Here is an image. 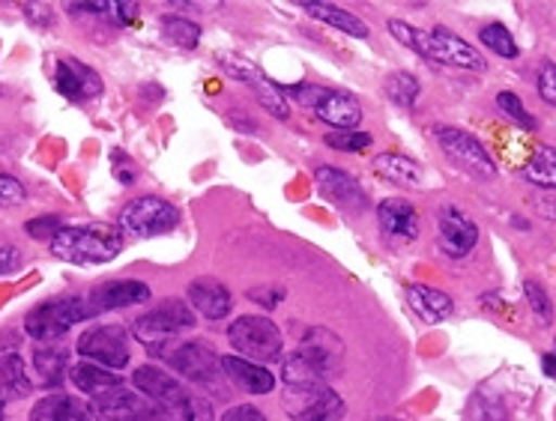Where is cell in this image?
<instances>
[{
  "label": "cell",
  "instance_id": "obj_30",
  "mask_svg": "<svg viewBox=\"0 0 556 421\" xmlns=\"http://www.w3.org/2000/svg\"><path fill=\"white\" fill-rule=\"evenodd\" d=\"M520 177L539 189H556V146H535V153L523 165Z\"/></svg>",
  "mask_w": 556,
  "mask_h": 421
},
{
  "label": "cell",
  "instance_id": "obj_8",
  "mask_svg": "<svg viewBox=\"0 0 556 421\" xmlns=\"http://www.w3.org/2000/svg\"><path fill=\"white\" fill-rule=\"evenodd\" d=\"M78 353H81V359L93 361L99 368L123 371V368H129V359H132V341L126 335V329L117 323L90 326L85 335L78 337Z\"/></svg>",
  "mask_w": 556,
  "mask_h": 421
},
{
  "label": "cell",
  "instance_id": "obj_21",
  "mask_svg": "<svg viewBox=\"0 0 556 421\" xmlns=\"http://www.w3.org/2000/svg\"><path fill=\"white\" fill-rule=\"evenodd\" d=\"M222 373L233 388H240L245 395H269L276 388V377L254 365L249 359H240V356H225L222 359Z\"/></svg>",
  "mask_w": 556,
  "mask_h": 421
},
{
  "label": "cell",
  "instance_id": "obj_32",
  "mask_svg": "<svg viewBox=\"0 0 556 421\" xmlns=\"http://www.w3.org/2000/svg\"><path fill=\"white\" fill-rule=\"evenodd\" d=\"M479 39H482L488 49L494 51L496 58H503V61H515V58H518V42H515V37L508 34L506 25L482 27Z\"/></svg>",
  "mask_w": 556,
  "mask_h": 421
},
{
  "label": "cell",
  "instance_id": "obj_7",
  "mask_svg": "<svg viewBox=\"0 0 556 421\" xmlns=\"http://www.w3.org/2000/svg\"><path fill=\"white\" fill-rule=\"evenodd\" d=\"M228 341L240 359H249L254 365L276 361L281 356V347H285L278 326L273 320H266V317H252V314L230 323Z\"/></svg>",
  "mask_w": 556,
  "mask_h": 421
},
{
  "label": "cell",
  "instance_id": "obj_23",
  "mask_svg": "<svg viewBox=\"0 0 556 421\" xmlns=\"http://www.w3.org/2000/svg\"><path fill=\"white\" fill-rule=\"evenodd\" d=\"M90 400L75 395H46L37 407L30 409V421H93Z\"/></svg>",
  "mask_w": 556,
  "mask_h": 421
},
{
  "label": "cell",
  "instance_id": "obj_46",
  "mask_svg": "<svg viewBox=\"0 0 556 421\" xmlns=\"http://www.w3.org/2000/svg\"><path fill=\"white\" fill-rule=\"evenodd\" d=\"M3 407H7V400L0 397V421H3Z\"/></svg>",
  "mask_w": 556,
  "mask_h": 421
},
{
  "label": "cell",
  "instance_id": "obj_47",
  "mask_svg": "<svg viewBox=\"0 0 556 421\" xmlns=\"http://www.w3.org/2000/svg\"><path fill=\"white\" fill-rule=\"evenodd\" d=\"M377 421H395V419H377Z\"/></svg>",
  "mask_w": 556,
  "mask_h": 421
},
{
  "label": "cell",
  "instance_id": "obj_6",
  "mask_svg": "<svg viewBox=\"0 0 556 421\" xmlns=\"http://www.w3.org/2000/svg\"><path fill=\"white\" fill-rule=\"evenodd\" d=\"M186 329H194V314L192 308L180 299L162 302L159 308L147 311L144 317H138L132 326L135 337H138L147 349H159L165 347V344L180 341V335Z\"/></svg>",
  "mask_w": 556,
  "mask_h": 421
},
{
  "label": "cell",
  "instance_id": "obj_16",
  "mask_svg": "<svg viewBox=\"0 0 556 421\" xmlns=\"http://www.w3.org/2000/svg\"><path fill=\"white\" fill-rule=\"evenodd\" d=\"M132 383L141 395L150 397V400L159 404L162 409H168L170 416H174V412L189 400V395H186V388L180 385V380H177V377H170L165 368H156V365H144V368H138L132 377Z\"/></svg>",
  "mask_w": 556,
  "mask_h": 421
},
{
  "label": "cell",
  "instance_id": "obj_28",
  "mask_svg": "<svg viewBox=\"0 0 556 421\" xmlns=\"http://www.w3.org/2000/svg\"><path fill=\"white\" fill-rule=\"evenodd\" d=\"M34 368H37L39 385L58 388L63 383V377H66V368H70V353H66V347H49V344H42L34 353Z\"/></svg>",
  "mask_w": 556,
  "mask_h": 421
},
{
  "label": "cell",
  "instance_id": "obj_45",
  "mask_svg": "<svg viewBox=\"0 0 556 421\" xmlns=\"http://www.w3.org/2000/svg\"><path fill=\"white\" fill-rule=\"evenodd\" d=\"M542 371L547 373V377H554V380H556V356H554V353H544V356H542Z\"/></svg>",
  "mask_w": 556,
  "mask_h": 421
},
{
  "label": "cell",
  "instance_id": "obj_38",
  "mask_svg": "<svg viewBox=\"0 0 556 421\" xmlns=\"http://www.w3.org/2000/svg\"><path fill=\"white\" fill-rule=\"evenodd\" d=\"M174 416H177V421H213V407L206 404L204 397H189Z\"/></svg>",
  "mask_w": 556,
  "mask_h": 421
},
{
  "label": "cell",
  "instance_id": "obj_19",
  "mask_svg": "<svg viewBox=\"0 0 556 421\" xmlns=\"http://www.w3.org/2000/svg\"><path fill=\"white\" fill-rule=\"evenodd\" d=\"M312 111L317 114V120H324L327 126H332L336 132L356 129L359 120H363V109H359V102H356L351 93H344V90H327V87H324Z\"/></svg>",
  "mask_w": 556,
  "mask_h": 421
},
{
  "label": "cell",
  "instance_id": "obj_34",
  "mask_svg": "<svg viewBox=\"0 0 556 421\" xmlns=\"http://www.w3.org/2000/svg\"><path fill=\"white\" fill-rule=\"evenodd\" d=\"M496 105H500V111H503L506 117H511V120L518 123L523 132H535V126H539V123H535V117H532L530 111L523 109V102H520L515 93L503 90V93L496 97Z\"/></svg>",
  "mask_w": 556,
  "mask_h": 421
},
{
  "label": "cell",
  "instance_id": "obj_3",
  "mask_svg": "<svg viewBox=\"0 0 556 421\" xmlns=\"http://www.w3.org/2000/svg\"><path fill=\"white\" fill-rule=\"evenodd\" d=\"M85 320H93V311L85 296H61V299L42 302L27 314L25 332L39 344H51V341H61L73 326L85 323Z\"/></svg>",
  "mask_w": 556,
  "mask_h": 421
},
{
  "label": "cell",
  "instance_id": "obj_29",
  "mask_svg": "<svg viewBox=\"0 0 556 421\" xmlns=\"http://www.w3.org/2000/svg\"><path fill=\"white\" fill-rule=\"evenodd\" d=\"M30 377H27L25 361L18 359L15 353H7L0 356V397L10 404L15 397H27L30 395Z\"/></svg>",
  "mask_w": 556,
  "mask_h": 421
},
{
  "label": "cell",
  "instance_id": "obj_27",
  "mask_svg": "<svg viewBox=\"0 0 556 421\" xmlns=\"http://www.w3.org/2000/svg\"><path fill=\"white\" fill-rule=\"evenodd\" d=\"M407 299H410L413 311L425 317L428 323H440V320H446L448 314L455 311L452 296H446L443 290L428 288V284H410L407 288Z\"/></svg>",
  "mask_w": 556,
  "mask_h": 421
},
{
  "label": "cell",
  "instance_id": "obj_40",
  "mask_svg": "<svg viewBox=\"0 0 556 421\" xmlns=\"http://www.w3.org/2000/svg\"><path fill=\"white\" fill-rule=\"evenodd\" d=\"M539 97L556 109V63H542V69H539Z\"/></svg>",
  "mask_w": 556,
  "mask_h": 421
},
{
  "label": "cell",
  "instance_id": "obj_15",
  "mask_svg": "<svg viewBox=\"0 0 556 421\" xmlns=\"http://www.w3.org/2000/svg\"><path fill=\"white\" fill-rule=\"evenodd\" d=\"M54 87H58V93L63 99L85 102V99H93L102 93V78H99L97 69H90L78 58L63 54V58H58V66H54Z\"/></svg>",
  "mask_w": 556,
  "mask_h": 421
},
{
  "label": "cell",
  "instance_id": "obj_33",
  "mask_svg": "<svg viewBox=\"0 0 556 421\" xmlns=\"http://www.w3.org/2000/svg\"><path fill=\"white\" fill-rule=\"evenodd\" d=\"M419 90H422V85L416 81V75L410 73L389 75L387 93L395 105H401V109H413V102L419 99Z\"/></svg>",
  "mask_w": 556,
  "mask_h": 421
},
{
  "label": "cell",
  "instance_id": "obj_2",
  "mask_svg": "<svg viewBox=\"0 0 556 421\" xmlns=\"http://www.w3.org/2000/svg\"><path fill=\"white\" fill-rule=\"evenodd\" d=\"M123 252L121 230L105 225H87V228H63L51 240V254L75 266H102L111 264Z\"/></svg>",
  "mask_w": 556,
  "mask_h": 421
},
{
  "label": "cell",
  "instance_id": "obj_18",
  "mask_svg": "<svg viewBox=\"0 0 556 421\" xmlns=\"http://www.w3.org/2000/svg\"><path fill=\"white\" fill-rule=\"evenodd\" d=\"M296 353H300L324 380H327V377H336V373L341 371V365H344V344H341V337L336 335V332H329V329H312V332L303 337V344H300Z\"/></svg>",
  "mask_w": 556,
  "mask_h": 421
},
{
  "label": "cell",
  "instance_id": "obj_44",
  "mask_svg": "<svg viewBox=\"0 0 556 421\" xmlns=\"http://www.w3.org/2000/svg\"><path fill=\"white\" fill-rule=\"evenodd\" d=\"M18 264H22V254L15 252V248H10V245H0V276L15 272Z\"/></svg>",
  "mask_w": 556,
  "mask_h": 421
},
{
  "label": "cell",
  "instance_id": "obj_9",
  "mask_svg": "<svg viewBox=\"0 0 556 421\" xmlns=\"http://www.w3.org/2000/svg\"><path fill=\"white\" fill-rule=\"evenodd\" d=\"M434 138L437 144H440V150H443L455 165H460L464 170H470L472 177H479V180H494V158H491V153L484 150V144L476 135L464 132V129H455V126H437Z\"/></svg>",
  "mask_w": 556,
  "mask_h": 421
},
{
  "label": "cell",
  "instance_id": "obj_1",
  "mask_svg": "<svg viewBox=\"0 0 556 421\" xmlns=\"http://www.w3.org/2000/svg\"><path fill=\"white\" fill-rule=\"evenodd\" d=\"M389 30H392V37L399 39L401 46H407V49L422 54L428 61L443 63V66H458V69H470V73H484V66H488L482 54L472 49L470 42L455 37L446 27H434L428 34V30H419V27L407 25V22L392 18Z\"/></svg>",
  "mask_w": 556,
  "mask_h": 421
},
{
  "label": "cell",
  "instance_id": "obj_36",
  "mask_svg": "<svg viewBox=\"0 0 556 421\" xmlns=\"http://www.w3.org/2000/svg\"><path fill=\"white\" fill-rule=\"evenodd\" d=\"M523 293H527V302H530L532 314L542 320L544 326L554 320V308H551V299H547V293H544V288L539 284V281H527L523 284Z\"/></svg>",
  "mask_w": 556,
  "mask_h": 421
},
{
  "label": "cell",
  "instance_id": "obj_39",
  "mask_svg": "<svg viewBox=\"0 0 556 421\" xmlns=\"http://www.w3.org/2000/svg\"><path fill=\"white\" fill-rule=\"evenodd\" d=\"M27 197L25 186L10 177V174H0V206H18Z\"/></svg>",
  "mask_w": 556,
  "mask_h": 421
},
{
  "label": "cell",
  "instance_id": "obj_14",
  "mask_svg": "<svg viewBox=\"0 0 556 421\" xmlns=\"http://www.w3.org/2000/svg\"><path fill=\"white\" fill-rule=\"evenodd\" d=\"M153 296V290L147 288L144 281L135 278H117V281H105L87 293L85 299L90 305L93 317L105 311H121V308H132V305H144Z\"/></svg>",
  "mask_w": 556,
  "mask_h": 421
},
{
  "label": "cell",
  "instance_id": "obj_35",
  "mask_svg": "<svg viewBox=\"0 0 556 421\" xmlns=\"http://www.w3.org/2000/svg\"><path fill=\"white\" fill-rule=\"evenodd\" d=\"M327 144L332 150H344V153H363L371 146V135L359 132V129H344V132H329Z\"/></svg>",
  "mask_w": 556,
  "mask_h": 421
},
{
  "label": "cell",
  "instance_id": "obj_25",
  "mask_svg": "<svg viewBox=\"0 0 556 421\" xmlns=\"http://www.w3.org/2000/svg\"><path fill=\"white\" fill-rule=\"evenodd\" d=\"M70 377H73V383L78 385V392H85L90 400L109 395V392H114V388H121L123 385L121 373L109 371V368H99L93 361H78V365H73Z\"/></svg>",
  "mask_w": 556,
  "mask_h": 421
},
{
  "label": "cell",
  "instance_id": "obj_43",
  "mask_svg": "<svg viewBox=\"0 0 556 421\" xmlns=\"http://www.w3.org/2000/svg\"><path fill=\"white\" fill-rule=\"evenodd\" d=\"M111 15H117L123 25H135L138 22V3H129V0H114V10Z\"/></svg>",
  "mask_w": 556,
  "mask_h": 421
},
{
  "label": "cell",
  "instance_id": "obj_31",
  "mask_svg": "<svg viewBox=\"0 0 556 421\" xmlns=\"http://www.w3.org/2000/svg\"><path fill=\"white\" fill-rule=\"evenodd\" d=\"M162 34L177 49H194L201 42V27L189 22V18H180V15H165L162 18Z\"/></svg>",
  "mask_w": 556,
  "mask_h": 421
},
{
  "label": "cell",
  "instance_id": "obj_22",
  "mask_svg": "<svg viewBox=\"0 0 556 421\" xmlns=\"http://www.w3.org/2000/svg\"><path fill=\"white\" fill-rule=\"evenodd\" d=\"M377 221H380V230L387 233L389 240L410 242L419 237V216L407 201H399V197H387L383 204L377 206Z\"/></svg>",
  "mask_w": 556,
  "mask_h": 421
},
{
  "label": "cell",
  "instance_id": "obj_11",
  "mask_svg": "<svg viewBox=\"0 0 556 421\" xmlns=\"http://www.w3.org/2000/svg\"><path fill=\"white\" fill-rule=\"evenodd\" d=\"M90 407L102 421H170L168 409L153 404L141 392H129L126 385L90 400Z\"/></svg>",
  "mask_w": 556,
  "mask_h": 421
},
{
  "label": "cell",
  "instance_id": "obj_41",
  "mask_svg": "<svg viewBox=\"0 0 556 421\" xmlns=\"http://www.w3.org/2000/svg\"><path fill=\"white\" fill-rule=\"evenodd\" d=\"M222 421H266V416L257 407H252V404H240V407H230L222 416Z\"/></svg>",
  "mask_w": 556,
  "mask_h": 421
},
{
  "label": "cell",
  "instance_id": "obj_10",
  "mask_svg": "<svg viewBox=\"0 0 556 421\" xmlns=\"http://www.w3.org/2000/svg\"><path fill=\"white\" fill-rule=\"evenodd\" d=\"M285 409L293 421H341L348 412L344 400L327 383L285 388Z\"/></svg>",
  "mask_w": 556,
  "mask_h": 421
},
{
  "label": "cell",
  "instance_id": "obj_24",
  "mask_svg": "<svg viewBox=\"0 0 556 421\" xmlns=\"http://www.w3.org/2000/svg\"><path fill=\"white\" fill-rule=\"evenodd\" d=\"M375 170L389 182H399L404 189H422L425 186V168L419 162L401 153H380L375 158Z\"/></svg>",
  "mask_w": 556,
  "mask_h": 421
},
{
  "label": "cell",
  "instance_id": "obj_17",
  "mask_svg": "<svg viewBox=\"0 0 556 421\" xmlns=\"http://www.w3.org/2000/svg\"><path fill=\"white\" fill-rule=\"evenodd\" d=\"M315 180L320 194L332 201V204L344 209V213H363L368 209V197H365L363 186L353 180L351 174H344L336 165H320L315 170Z\"/></svg>",
  "mask_w": 556,
  "mask_h": 421
},
{
  "label": "cell",
  "instance_id": "obj_12",
  "mask_svg": "<svg viewBox=\"0 0 556 421\" xmlns=\"http://www.w3.org/2000/svg\"><path fill=\"white\" fill-rule=\"evenodd\" d=\"M218 63L225 66V73H230L237 81L242 85H249L261 99V105H264L273 117L278 120H288V114H291V105H288V99H285V90L276 85V81H269L264 75L261 66H254L252 61H245L240 54H225V58H218Z\"/></svg>",
  "mask_w": 556,
  "mask_h": 421
},
{
  "label": "cell",
  "instance_id": "obj_37",
  "mask_svg": "<svg viewBox=\"0 0 556 421\" xmlns=\"http://www.w3.org/2000/svg\"><path fill=\"white\" fill-rule=\"evenodd\" d=\"M27 237H34V240H54L58 233L63 230V221L58 216H42V218H30L25 225Z\"/></svg>",
  "mask_w": 556,
  "mask_h": 421
},
{
  "label": "cell",
  "instance_id": "obj_13",
  "mask_svg": "<svg viewBox=\"0 0 556 421\" xmlns=\"http://www.w3.org/2000/svg\"><path fill=\"white\" fill-rule=\"evenodd\" d=\"M437 240H440V248L448 254V257H467V254L476 248L479 242V225L460 213L458 206H443L437 213Z\"/></svg>",
  "mask_w": 556,
  "mask_h": 421
},
{
  "label": "cell",
  "instance_id": "obj_26",
  "mask_svg": "<svg viewBox=\"0 0 556 421\" xmlns=\"http://www.w3.org/2000/svg\"><path fill=\"white\" fill-rule=\"evenodd\" d=\"M305 15H312L317 22H324L329 27H339L341 34H348L353 39H365L368 37V25L363 18H356L351 10H341L336 3H320V0H303Z\"/></svg>",
  "mask_w": 556,
  "mask_h": 421
},
{
  "label": "cell",
  "instance_id": "obj_4",
  "mask_svg": "<svg viewBox=\"0 0 556 421\" xmlns=\"http://www.w3.org/2000/svg\"><path fill=\"white\" fill-rule=\"evenodd\" d=\"M177 225H180V209L156 194H147L126 204L117 218V230L132 240H153V237L170 233Z\"/></svg>",
  "mask_w": 556,
  "mask_h": 421
},
{
  "label": "cell",
  "instance_id": "obj_42",
  "mask_svg": "<svg viewBox=\"0 0 556 421\" xmlns=\"http://www.w3.org/2000/svg\"><path fill=\"white\" fill-rule=\"evenodd\" d=\"M249 299L261 302V305H266V308H273V305H278V302L285 299V293H281L278 288H254L249 290Z\"/></svg>",
  "mask_w": 556,
  "mask_h": 421
},
{
  "label": "cell",
  "instance_id": "obj_5",
  "mask_svg": "<svg viewBox=\"0 0 556 421\" xmlns=\"http://www.w3.org/2000/svg\"><path fill=\"white\" fill-rule=\"evenodd\" d=\"M150 353H159V359L168 361L174 371L194 385H218L225 377L222 356H216L204 341H174V344L150 349Z\"/></svg>",
  "mask_w": 556,
  "mask_h": 421
},
{
  "label": "cell",
  "instance_id": "obj_20",
  "mask_svg": "<svg viewBox=\"0 0 556 421\" xmlns=\"http://www.w3.org/2000/svg\"><path fill=\"white\" fill-rule=\"evenodd\" d=\"M186 296H189V305L194 311L206 317V320H225L230 308H233L230 290L216 278H194L189 290H186Z\"/></svg>",
  "mask_w": 556,
  "mask_h": 421
}]
</instances>
